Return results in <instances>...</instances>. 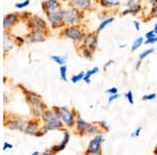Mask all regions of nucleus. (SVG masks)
Returning <instances> with one entry per match:
<instances>
[{"label": "nucleus", "instance_id": "nucleus-1", "mask_svg": "<svg viewBox=\"0 0 157 155\" xmlns=\"http://www.w3.org/2000/svg\"><path fill=\"white\" fill-rule=\"evenodd\" d=\"M86 34H87V32H86L84 26H82V25H75V26L66 25L65 27H63L60 33V35L62 37L70 39L75 44H80L85 38Z\"/></svg>", "mask_w": 157, "mask_h": 155}, {"label": "nucleus", "instance_id": "nucleus-2", "mask_svg": "<svg viewBox=\"0 0 157 155\" xmlns=\"http://www.w3.org/2000/svg\"><path fill=\"white\" fill-rule=\"evenodd\" d=\"M84 12L78 10L77 7L68 6L64 9V21L66 25H69V26L81 25L82 21L84 20Z\"/></svg>", "mask_w": 157, "mask_h": 155}, {"label": "nucleus", "instance_id": "nucleus-3", "mask_svg": "<svg viewBox=\"0 0 157 155\" xmlns=\"http://www.w3.org/2000/svg\"><path fill=\"white\" fill-rule=\"evenodd\" d=\"M78 115L80 114L75 109H70L67 106H60V118L67 128L75 127V121Z\"/></svg>", "mask_w": 157, "mask_h": 155}, {"label": "nucleus", "instance_id": "nucleus-4", "mask_svg": "<svg viewBox=\"0 0 157 155\" xmlns=\"http://www.w3.org/2000/svg\"><path fill=\"white\" fill-rule=\"evenodd\" d=\"M45 15H46V19L52 29H63L66 26L64 21V9L63 7L56 12L46 13Z\"/></svg>", "mask_w": 157, "mask_h": 155}, {"label": "nucleus", "instance_id": "nucleus-5", "mask_svg": "<svg viewBox=\"0 0 157 155\" xmlns=\"http://www.w3.org/2000/svg\"><path fill=\"white\" fill-rule=\"evenodd\" d=\"M26 122L22 116L18 115H11L10 118L6 116L4 118V126L7 127L11 130H18V131H24Z\"/></svg>", "mask_w": 157, "mask_h": 155}, {"label": "nucleus", "instance_id": "nucleus-6", "mask_svg": "<svg viewBox=\"0 0 157 155\" xmlns=\"http://www.w3.org/2000/svg\"><path fill=\"white\" fill-rule=\"evenodd\" d=\"M98 34L97 32H88L86 34L85 38L83 41L80 43L78 49L81 48H90V49L94 50L98 48Z\"/></svg>", "mask_w": 157, "mask_h": 155}, {"label": "nucleus", "instance_id": "nucleus-7", "mask_svg": "<svg viewBox=\"0 0 157 155\" xmlns=\"http://www.w3.org/2000/svg\"><path fill=\"white\" fill-rule=\"evenodd\" d=\"M48 37V30H29L24 36L26 43H40L44 42L46 38Z\"/></svg>", "mask_w": 157, "mask_h": 155}, {"label": "nucleus", "instance_id": "nucleus-8", "mask_svg": "<svg viewBox=\"0 0 157 155\" xmlns=\"http://www.w3.org/2000/svg\"><path fill=\"white\" fill-rule=\"evenodd\" d=\"M26 26L29 30L40 29V30H48V25H47L46 20L38 15H33L30 19L26 22Z\"/></svg>", "mask_w": 157, "mask_h": 155}, {"label": "nucleus", "instance_id": "nucleus-9", "mask_svg": "<svg viewBox=\"0 0 157 155\" xmlns=\"http://www.w3.org/2000/svg\"><path fill=\"white\" fill-rule=\"evenodd\" d=\"M105 141V135L104 132L98 134V135L93 136L91 138V141L88 144V147L86 149L85 153H95V152L102 151V145Z\"/></svg>", "mask_w": 157, "mask_h": 155}, {"label": "nucleus", "instance_id": "nucleus-10", "mask_svg": "<svg viewBox=\"0 0 157 155\" xmlns=\"http://www.w3.org/2000/svg\"><path fill=\"white\" fill-rule=\"evenodd\" d=\"M21 20V14L18 12L9 13L3 17V29L4 32H9L13 26H15Z\"/></svg>", "mask_w": 157, "mask_h": 155}, {"label": "nucleus", "instance_id": "nucleus-11", "mask_svg": "<svg viewBox=\"0 0 157 155\" xmlns=\"http://www.w3.org/2000/svg\"><path fill=\"white\" fill-rule=\"evenodd\" d=\"M68 6L77 7L82 12H86L92 9L94 6V1L93 0H71V1H68Z\"/></svg>", "mask_w": 157, "mask_h": 155}, {"label": "nucleus", "instance_id": "nucleus-12", "mask_svg": "<svg viewBox=\"0 0 157 155\" xmlns=\"http://www.w3.org/2000/svg\"><path fill=\"white\" fill-rule=\"evenodd\" d=\"M69 139H70L69 131H67V130H65V129H64V130H63V139L61 141V143L52 146L49 148V150L56 155L57 153H59V152H61L62 150H64L65 148H66L67 144L69 143Z\"/></svg>", "mask_w": 157, "mask_h": 155}, {"label": "nucleus", "instance_id": "nucleus-13", "mask_svg": "<svg viewBox=\"0 0 157 155\" xmlns=\"http://www.w3.org/2000/svg\"><path fill=\"white\" fill-rule=\"evenodd\" d=\"M40 129H41L40 121L38 118H33V119H29V121L26 122V125H25V128H24L23 132L25 134L35 136V134H36Z\"/></svg>", "mask_w": 157, "mask_h": 155}, {"label": "nucleus", "instance_id": "nucleus-14", "mask_svg": "<svg viewBox=\"0 0 157 155\" xmlns=\"http://www.w3.org/2000/svg\"><path fill=\"white\" fill-rule=\"evenodd\" d=\"M41 6L43 12L46 14V13L56 12L58 10L62 9V3L59 0H46V1H42Z\"/></svg>", "mask_w": 157, "mask_h": 155}, {"label": "nucleus", "instance_id": "nucleus-15", "mask_svg": "<svg viewBox=\"0 0 157 155\" xmlns=\"http://www.w3.org/2000/svg\"><path fill=\"white\" fill-rule=\"evenodd\" d=\"M89 125H90L89 122L85 121L82 116L78 115L77 118V121H75V125L73 127L75 128V132L78 134V135H85Z\"/></svg>", "mask_w": 157, "mask_h": 155}, {"label": "nucleus", "instance_id": "nucleus-16", "mask_svg": "<svg viewBox=\"0 0 157 155\" xmlns=\"http://www.w3.org/2000/svg\"><path fill=\"white\" fill-rule=\"evenodd\" d=\"M47 106H46V104L44 103L43 101H41L40 103H38L36 104V105H34V106H32V114H33V116H34L35 118H42V115L44 114L45 111L47 110Z\"/></svg>", "mask_w": 157, "mask_h": 155}, {"label": "nucleus", "instance_id": "nucleus-17", "mask_svg": "<svg viewBox=\"0 0 157 155\" xmlns=\"http://www.w3.org/2000/svg\"><path fill=\"white\" fill-rule=\"evenodd\" d=\"M24 95H25V101H26V103L29 104V105H30V107L43 101L42 96L40 95H38L37 92H35V91L27 90L26 92L24 93Z\"/></svg>", "mask_w": 157, "mask_h": 155}, {"label": "nucleus", "instance_id": "nucleus-18", "mask_svg": "<svg viewBox=\"0 0 157 155\" xmlns=\"http://www.w3.org/2000/svg\"><path fill=\"white\" fill-rule=\"evenodd\" d=\"M141 11H143V3L137 0V2L135 4H133L131 6H127L125 10H123L121 15L123 16H126V15H137Z\"/></svg>", "mask_w": 157, "mask_h": 155}, {"label": "nucleus", "instance_id": "nucleus-19", "mask_svg": "<svg viewBox=\"0 0 157 155\" xmlns=\"http://www.w3.org/2000/svg\"><path fill=\"white\" fill-rule=\"evenodd\" d=\"M12 34H10L9 32H4L3 34V50L6 54L10 52L12 50L13 46H14V38H13Z\"/></svg>", "mask_w": 157, "mask_h": 155}, {"label": "nucleus", "instance_id": "nucleus-20", "mask_svg": "<svg viewBox=\"0 0 157 155\" xmlns=\"http://www.w3.org/2000/svg\"><path fill=\"white\" fill-rule=\"evenodd\" d=\"M121 2L120 0H100L98 4L103 6L104 9H115V7L120 6Z\"/></svg>", "mask_w": 157, "mask_h": 155}, {"label": "nucleus", "instance_id": "nucleus-21", "mask_svg": "<svg viewBox=\"0 0 157 155\" xmlns=\"http://www.w3.org/2000/svg\"><path fill=\"white\" fill-rule=\"evenodd\" d=\"M102 130H101L100 126L98 125L97 122H94V123H90L89 127H88L87 131H86V134L85 135H88V136H95L98 135V134L102 133Z\"/></svg>", "mask_w": 157, "mask_h": 155}, {"label": "nucleus", "instance_id": "nucleus-22", "mask_svg": "<svg viewBox=\"0 0 157 155\" xmlns=\"http://www.w3.org/2000/svg\"><path fill=\"white\" fill-rule=\"evenodd\" d=\"M113 21H114V17H113V16H110V17H108L107 19H105V20H103V21H101L100 24H98V26L97 27V30H95V32H97L98 34H100V33L102 32V30L105 29L106 27H107L109 24L112 23Z\"/></svg>", "mask_w": 157, "mask_h": 155}, {"label": "nucleus", "instance_id": "nucleus-23", "mask_svg": "<svg viewBox=\"0 0 157 155\" xmlns=\"http://www.w3.org/2000/svg\"><path fill=\"white\" fill-rule=\"evenodd\" d=\"M100 72V67H98V66H95V67H92L91 69H88L87 72H85V77H84V82L89 84L91 82V77L94 75H97V73Z\"/></svg>", "mask_w": 157, "mask_h": 155}, {"label": "nucleus", "instance_id": "nucleus-24", "mask_svg": "<svg viewBox=\"0 0 157 155\" xmlns=\"http://www.w3.org/2000/svg\"><path fill=\"white\" fill-rule=\"evenodd\" d=\"M144 43H145V37H143V36L137 37L133 41L132 45H131V52H135V50H137L138 48L144 44Z\"/></svg>", "mask_w": 157, "mask_h": 155}, {"label": "nucleus", "instance_id": "nucleus-25", "mask_svg": "<svg viewBox=\"0 0 157 155\" xmlns=\"http://www.w3.org/2000/svg\"><path fill=\"white\" fill-rule=\"evenodd\" d=\"M50 60H52L55 63L59 64L60 66L66 65V57H63V56L59 55H52L50 56Z\"/></svg>", "mask_w": 157, "mask_h": 155}, {"label": "nucleus", "instance_id": "nucleus-26", "mask_svg": "<svg viewBox=\"0 0 157 155\" xmlns=\"http://www.w3.org/2000/svg\"><path fill=\"white\" fill-rule=\"evenodd\" d=\"M81 55H82L83 58L88 60H91L94 56V50L90 49V48H81Z\"/></svg>", "mask_w": 157, "mask_h": 155}, {"label": "nucleus", "instance_id": "nucleus-27", "mask_svg": "<svg viewBox=\"0 0 157 155\" xmlns=\"http://www.w3.org/2000/svg\"><path fill=\"white\" fill-rule=\"evenodd\" d=\"M84 77H85V72H78L77 75L71 76L70 81H71V83H73V84H77L80 82V81L84 80Z\"/></svg>", "mask_w": 157, "mask_h": 155}, {"label": "nucleus", "instance_id": "nucleus-28", "mask_svg": "<svg viewBox=\"0 0 157 155\" xmlns=\"http://www.w3.org/2000/svg\"><path fill=\"white\" fill-rule=\"evenodd\" d=\"M155 52V48L154 47H150V48H147V49H145V50H143V52L139 54V56H138V58H139V60H145L148 56H150L151 54H153V52Z\"/></svg>", "mask_w": 157, "mask_h": 155}, {"label": "nucleus", "instance_id": "nucleus-29", "mask_svg": "<svg viewBox=\"0 0 157 155\" xmlns=\"http://www.w3.org/2000/svg\"><path fill=\"white\" fill-rule=\"evenodd\" d=\"M97 123H98V125L100 126L101 130L103 132H108L110 130V125H109V123L106 119H101V121L97 122Z\"/></svg>", "mask_w": 157, "mask_h": 155}, {"label": "nucleus", "instance_id": "nucleus-30", "mask_svg": "<svg viewBox=\"0 0 157 155\" xmlns=\"http://www.w3.org/2000/svg\"><path fill=\"white\" fill-rule=\"evenodd\" d=\"M60 77H61V80L66 82L68 80L67 78V66L66 65H63V66H60Z\"/></svg>", "mask_w": 157, "mask_h": 155}, {"label": "nucleus", "instance_id": "nucleus-31", "mask_svg": "<svg viewBox=\"0 0 157 155\" xmlns=\"http://www.w3.org/2000/svg\"><path fill=\"white\" fill-rule=\"evenodd\" d=\"M30 4V1L29 0H24V1H21V2H16L15 3V7L18 10H23L25 7H27Z\"/></svg>", "mask_w": 157, "mask_h": 155}, {"label": "nucleus", "instance_id": "nucleus-32", "mask_svg": "<svg viewBox=\"0 0 157 155\" xmlns=\"http://www.w3.org/2000/svg\"><path fill=\"white\" fill-rule=\"evenodd\" d=\"M13 38H14V43H15L16 45H18V46H21V45H23L24 43H26L24 37H21V36H14Z\"/></svg>", "mask_w": 157, "mask_h": 155}, {"label": "nucleus", "instance_id": "nucleus-33", "mask_svg": "<svg viewBox=\"0 0 157 155\" xmlns=\"http://www.w3.org/2000/svg\"><path fill=\"white\" fill-rule=\"evenodd\" d=\"M125 98L127 99V101L129 102V104L130 105H133L134 104V96H133V92H132V90H128L127 92L125 93Z\"/></svg>", "mask_w": 157, "mask_h": 155}, {"label": "nucleus", "instance_id": "nucleus-34", "mask_svg": "<svg viewBox=\"0 0 157 155\" xmlns=\"http://www.w3.org/2000/svg\"><path fill=\"white\" fill-rule=\"evenodd\" d=\"M98 18H100L103 21V20L107 19L108 17H110V14H109V12L106 11V10H101V11L98 12Z\"/></svg>", "mask_w": 157, "mask_h": 155}, {"label": "nucleus", "instance_id": "nucleus-35", "mask_svg": "<svg viewBox=\"0 0 157 155\" xmlns=\"http://www.w3.org/2000/svg\"><path fill=\"white\" fill-rule=\"evenodd\" d=\"M157 95L156 93H147V95H144L143 98H141V100H143L144 102L146 101H153L156 99Z\"/></svg>", "mask_w": 157, "mask_h": 155}, {"label": "nucleus", "instance_id": "nucleus-36", "mask_svg": "<svg viewBox=\"0 0 157 155\" xmlns=\"http://www.w3.org/2000/svg\"><path fill=\"white\" fill-rule=\"evenodd\" d=\"M32 16H33L32 13H29V12H27V11L22 12L21 13V20H22V21H24L25 23H26V22L30 19V17H32Z\"/></svg>", "mask_w": 157, "mask_h": 155}, {"label": "nucleus", "instance_id": "nucleus-37", "mask_svg": "<svg viewBox=\"0 0 157 155\" xmlns=\"http://www.w3.org/2000/svg\"><path fill=\"white\" fill-rule=\"evenodd\" d=\"M141 131H143V127L138 126L137 128H136L135 130H134L132 133H131V137H132V138H136V137H138L139 135H140Z\"/></svg>", "mask_w": 157, "mask_h": 155}, {"label": "nucleus", "instance_id": "nucleus-38", "mask_svg": "<svg viewBox=\"0 0 157 155\" xmlns=\"http://www.w3.org/2000/svg\"><path fill=\"white\" fill-rule=\"evenodd\" d=\"M105 93H108L109 95H117V93H118V89L116 87H110V88H108V89L105 90Z\"/></svg>", "mask_w": 157, "mask_h": 155}, {"label": "nucleus", "instance_id": "nucleus-39", "mask_svg": "<svg viewBox=\"0 0 157 155\" xmlns=\"http://www.w3.org/2000/svg\"><path fill=\"white\" fill-rule=\"evenodd\" d=\"M156 37L155 33H154V30H149V32H147L145 34V40H148V39H151V38H154Z\"/></svg>", "mask_w": 157, "mask_h": 155}, {"label": "nucleus", "instance_id": "nucleus-40", "mask_svg": "<svg viewBox=\"0 0 157 155\" xmlns=\"http://www.w3.org/2000/svg\"><path fill=\"white\" fill-rule=\"evenodd\" d=\"M120 98V95H109V98H108V105H110L111 103H112V102H114L115 100H117V99Z\"/></svg>", "mask_w": 157, "mask_h": 155}, {"label": "nucleus", "instance_id": "nucleus-41", "mask_svg": "<svg viewBox=\"0 0 157 155\" xmlns=\"http://www.w3.org/2000/svg\"><path fill=\"white\" fill-rule=\"evenodd\" d=\"M149 16H150V17H157V4L151 7L150 15H149Z\"/></svg>", "mask_w": 157, "mask_h": 155}, {"label": "nucleus", "instance_id": "nucleus-42", "mask_svg": "<svg viewBox=\"0 0 157 155\" xmlns=\"http://www.w3.org/2000/svg\"><path fill=\"white\" fill-rule=\"evenodd\" d=\"M13 148H14V146H13L12 144L7 143V141H4V144H3V147H2V150H3V151H6V150H9V149H13Z\"/></svg>", "mask_w": 157, "mask_h": 155}, {"label": "nucleus", "instance_id": "nucleus-43", "mask_svg": "<svg viewBox=\"0 0 157 155\" xmlns=\"http://www.w3.org/2000/svg\"><path fill=\"white\" fill-rule=\"evenodd\" d=\"M133 25H134V27H135V29L137 30V32L140 30V22H139L137 19H135L133 21Z\"/></svg>", "mask_w": 157, "mask_h": 155}, {"label": "nucleus", "instance_id": "nucleus-44", "mask_svg": "<svg viewBox=\"0 0 157 155\" xmlns=\"http://www.w3.org/2000/svg\"><path fill=\"white\" fill-rule=\"evenodd\" d=\"M112 64H114V60H108L107 62L105 63V65H104V70H107V68Z\"/></svg>", "mask_w": 157, "mask_h": 155}, {"label": "nucleus", "instance_id": "nucleus-45", "mask_svg": "<svg viewBox=\"0 0 157 155\" xmlns=\"http://www.w3.org/2000/svg\"><path fill=\"white\" fill-rule=\"evenodd\" d=\"M141 62H143L141 60L136 61L135 64H134V68H135V69H139V68H140V66H141Z\"/></svg>", "mask_w": 157, "mask_h": 155}, {"label": "nucleus", "instance_id": "nucleus-46", "mask_svg": "<svg viewBox=\"0 0 157 155\" xmlns=\"http://www.w3.org/2000/svg\"><path fill=\"white\" fill-rule=\"evenodd\" d=\"M136 2H137V0H128V1L126 2V4H127V6H133V4H135Z\"/></svg>", "mask_w": 157, "mask_h": 155}, {"label": "nucleus", "instance_id": "nucleus-47", "mask_svg": "<svg viewBox=\"0 0 157 155\" xmlns=\"http://www.w3.org/2000/svg\"><path fill=\"white\" fill-rule=\"evenodd\" d=\"M43 135H45V133L41 130V129H40V130L38 131L36 134H35V136H36V137H42Z\"/></svg>", "mask_w": 157, "mask_h": 155}, {"label": "nucleus", "instance_id": "nucleus-48", "mask_svg": "<svg viewBox=\"0 0 157 155\" xmlns=\"http://www.w3.org/2000/svg\"><path fill=\"white\" fill-rule=\"evenodd\" d=\"M40 155H55V154L52 153V152L48 149V150H45L44 152H42V153L40 154Z\"/></svg>", "mask_w": 157, "mask_h": 155}, {"label": "nucleus", "instance_id": "nucleus-49", "mask_svg": "<svg viewBox=\"0 0 157 155\" xmlns=\"http://www.w3.org/2000/svg\"><path fill=\"white\" fill-rule=\"evenodd\" d=\"M3 103H4V104H7V103H9V98H7V95H6V93H3Z\"/></svg>", "mask_w": 157, "mask_h": 155}, {"label": "nucleus", "instance_id": "nucleus-50", "mask_svg": "<svg viewBox=\"0 0 157 155\" xmlns=\"http://www.w3.org/2000/svg\"><path fill=\"white\" fill-rule=\"evenodd\" d=\"M85 155H103V151L95 152V153H84Z\"/></svg>", "mask_w": 157, "mask_h": 155}, {"label": "nucleus", "instance_id": "nucleus-51", "mask_svg": "<svg viewBox=\"0 0 157 155\" xmlns=\"http://www.w3.org/2000/svg\"><path fill=\"white\" fill-rule=\"evenodd\" d=\"M156 3H157V0H150V4L152 6H156Z\"/></svg>", "mask_w": 157, "mask_h": 155}, {"label": "nucleus", "instance_id": "nucleus-52", "mask_svg": "<svg viewBox=\"0 0 157 155\" xmlns=\"http://www.w3.org/2000/svg\"><path fill=\"white\" fill-rule=\"evenodd\" d=\"M127 46H128L127 43H124V44H120V45H118V47H120V48H126Z\"/></svg>", "mask_w": 157, "mask_h": 155}, {"label": "nucleus", "instance_id": "nucleus-53", "mask_svg": "<svg viewBox=\"0 0 157 155\" xmlns=\"http://www.w3.org/2000/svg\"><path fill=\"white\" fill-rule=\"evenodd\" d=\"M153 30H154V33H155V35L157 36V22L155 24H154V29H153Z\"/></svg>", "mask_w": 157, "mask_h": 155}, {"label": "nucleus", "instance_id": "nucleus-54", "mask_svg": "<svg viewBox=\"0 0 157 155\" xmlns=\"http://www.w3.org/2000/svg\"><path fill=\"white\" fill-rule=\"evenodd\" d=\"M40 154H41V153H40L39 151H34V152H32L29 155H40Z\"/></svg>", "mask_w": 157, "mask_h": 155}, {"label": "nucleus", "instance_id": "nucleus-55", "mask_svg": "<svg viewBox=\"0 0 157 155\" xmlns=\"http://www.w3.org/2000/svg\"><path fill=\"white\" fill-rule=\"evenodd\" d=\"M153 153H154V155H156V154H157V145H156V147H155V149H154V151H153Z\"/></svg>", "mask_w": 157, "mask_h": 155}, {"label": "nucleus", "instance_id": "nucleus-56", "mask_svg": "<svg viewBox=\"0 0 157 155\" xmlns=\"http://www.w3.org/2000/svg\"><path fill=\"white\" fill-rule=\"evenodd\" d=\"M156 155H157V154H156Z\"/></svg>", "mask_w": 157, "mask_h": 155}]
</instances>
